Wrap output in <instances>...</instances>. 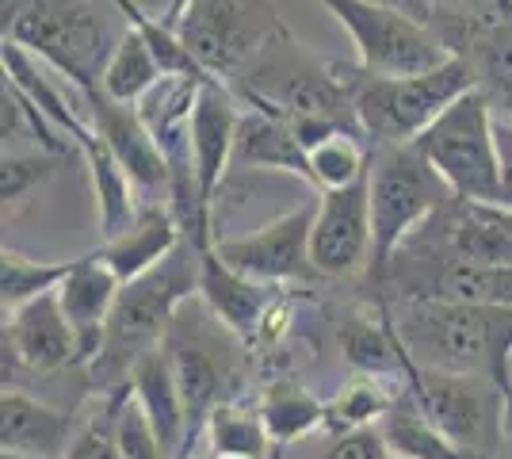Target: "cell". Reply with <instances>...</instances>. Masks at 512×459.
Wrapping results in <instances>:
<instances>
[{"label":"cell","instance_id":"23","mask_svg":"<svg viewBox=\"0 0 512 459\" xmlns=\"http://www.w3.org/2000/svg\"><path fill=\"white\" fill-rule=\"evenodd\" d=\"M73 150L85 157L88 180L96 192V219H100V238H115L123 234L134 215H138V199H134V180L127 169L119 165V157L107 150V142L92 131V123L85 119V127L73 134Z\"/></svg>","mask_w":512,"mask_h":459},{"label":"cell","instance_id":"6","mask_svg":"<svg viewBox=\"0 0 512 459\" xmlns=\"http://www.w3.org/2000/svg\"><path fill=\"white\" fill-rule=\"evenodd\" d=\"M371 272L383 284L398 249L425 226L444 203L451 188L436 176V169L417 153V146H375L371 150Z\"/></svg>","mask_w":512,"mask_h":459},{"label":"cell","instance_id":"16","mask_svg":"<svg viewBox=\"0 0 512 459\" xmlns=\"http://www.w3.org/2000/svg\"><path fill=\"white\" fill-rule=\"evenodd\" d=\"M81 108H85L92 131L107 142V150L119 157V165L127 169V176L134 180L138 192H165L169 203V165H165V153L157 150L153 134L146 131L142 115L134 104H115L111 96H104V88L77 96Z\"/></svg>","mask_w":512,"mask_h":459},{"label":"cell","instance_id":"17","mask_svg":"<svg viewBox=\"0 0 512 459\" xmlns=\"http://www.w3.org/2000/svg\"><path fill=\"white\" fill-rule=\"evenodd\" d=\"M119 291H123V280L107 268L100 253L69 261V276L58 287V299H62L65 318H69L73 337H77L81 364H92L100 356V349H104V337L107 326H111V314H115V303H119Z\"/></svg>","mask_w":512,"mask_h":459},{"label":"cell","instance_id":"14","mask_svg":"<svg viewBox=\"0 0 512 459\" xmlns=\"http://www.w3.org/2000/svg\"><path fill=\"white\" fill-rule=\"evenodd\" d=\"M367 176L356 180L352 188L321 196L310 253H314V268L325 280H344V276L371 268L375 226H371V180Z\"/></svg>","mask_w":512,"mask_h":459},{"label":"cell","instance_id":"33","mask_svg":"<svg viewBox=\"0 0 512 459\" xmlns=\"http://www.w3.org/2000/svg\"><path fill=\"white\" fill-rule=\"evenodd\" d=\"M371 169V142L360 134H333L310 150V173H314V192H341L363 180Z\"/></svg>","mask_w":512,"mask_h":459},{"label":"cell","instance_id":"39","mask_svg":"<svg viewBox=\"0 0 512 459\" xmlns=\"http://www.w3.org/2000/svg\"><path fill=\"white\" fill-rule=\"evenodd\" d=\"M493 134H497V150H501V165H505V173L512 169V123L505 119H497L493 123Z\"/></svg>","mask_w":512,"mask_h":459},{"label":"cell","instance_id":"13","mask_svg":"<svg viewBox=\"0 0 512 459\" xmlns=\"http://www.w3.org/2000/svg\"><path fill=\"white\" fill-rule=\"evenodd\" d=\"M0 352H4V391L20 387V372H58L69 364H81L77 337L58 291L4 314Z\"/></svg>","mask_w":512,"mask_h":459},{"label":"cell","instance_id":"44","mask_svg":"<svg viewBox=\"0 0 512 459\" xmlns=\"http://www.w3.org/2000/svg\"><path fill=\"white\" fill-rule=\"evenodd\" d=\"M188 459H192V456H188Z\"/></svg>","mask_w":512,"mask_h":459},{"label":"cell","instance_id":"36","mask_svg":"<svg viewBox=\"0 0 512 459\" xmlns=\"http://www.w3.org/2000/svg\"><path fill=\"white\" fill-rule=\"evenodd\" d=\"M127 391V387H123ZM104 394V402H100V414H92L85 421V429L77 433L73 440V448H69V456L65 459H123V448H119V440H115V410H119V394Z\"/></svg>","mask_w":512,"mask_h":459},{"label":"cell","instance_id":"15","mask_svg":"<svg viewBox=\"0 0 512 459\" xmlns=\"http://www.w3.org/2000/svg\"><path fill=\"white\" fill-rule=\"evenodd\" d=\"M241 115H245V108H241L234 88L226 85V81H218V77H207L192 111V161L195 184H199V203H203V211L211 219L214 207H218V196L226 188V176L234 169Z\"/></svg>","mask_w":512,"mask_h":459},{"label":"cell","instance_id":"43","mask_svg":"<svg viewBox=\"0 0 512 459\" xmlns=\"http://www.w3.org/2000/svg\"><path fill=\"white\" fill-rule=\"evenodd\" d=\"M490 459H497V456H490Z\"/></svg>","mask_w":512,"mask_h":459},{"label":"cell","instance_id":"20","mask_svg":"<svg viewBox=\"0 0 512 459\" xmlns=\"http://www.w3.org/2000/svg\"><path fill=\"white\" fill-rule=\"evenodd\" d=\"M180 241H184V230L169 211V203H142L127 230L107 238L96 253L123 284H130V280L153 272L165 257H172L180 249Z\"/></svg>","mask_w":512,"mask_h":459},{"label":"cell","instance_id":"1","mask_svg":"<svg viewBox=\"0 0 512 459\" xmlns=\"http://www.w3.org/2000/svg\"><path fill=\"white\" fill-rule=\"evenodd\" d=\"M230 88L245 108L287 123L306 146V153L333 134L367 138L356 104H352V92L344 88L337 66L318 62L291 31L264 46V54Z\"/></svg>","mask_w":512,"mask_h":459},{"label":"cell","instance_id":"21","mask_svg":"<svg viewBox=\"0 0 512 459\" xmlns=\"http://www.w3.org/2000/svg\"><path fill=\"white\" fill-rule=\"evenodd\" d=\"M130 391H134V402L142 406V414L150 421V429L161 440L165 456H184V444H188V406H184V394H180V383H176V372H172V360L165 345L150 352L134 368Z\"/></svg>","mask_w":512,"mask_h":459},{"label":"cell","instance_id":"26","mask_svg":"<svg viewBox=\"0 0 512 459\" xmlns=\"http://www.w3.org/2000/svg\"><path fill=\"white\" fill-rule=\"evenodd\" d=\"M463 62L474 73V88L490 104L493 119L512 123V23L501 16L482 27L467 46Z\"/></svg>","mask_w":512,"mask_h":459},{"label":"cell","instance_id":"30","mask_svg":"<svg viewBox=\"0 0 512 459\" xmlns=\"http://www.w3.org/2000/svg\"><path fill=\"white\" fill-rule=\"evenodd\" d=\"M161 77H165V69L157 62V54H153L150 43L127 23V31H123L119 46L111 50V58H107V66H104V77H100L104 96H111L115 104H138Z\"/></svg>","mask_w":512,"mask_h":459},{"label":"cell","instance_id":"11","mask_svg":"<svg viewBox=\"0 0 512 459\" xmlns=\"http://www.w3.org/2000/svg\"><path fill=\"white\" fill-rule=\"evenodd\" d=\"M318 207L321 196L302 199L295 211L279 215L253 234L218 238L214 253L230 268H237L241 276L260 280V284H314V280H321V272L314 268V253H310Z\"/></svg>","mask_w":512,"mask_h":459},{"label":"cell","instance_id":"3","mask_svg":"<svg viewBox=\"0 0 512 459\" xmlns=\"http://www.w3.org/2000/svg\"><path fill=\"white\" fill-rule=\"evenodd\" d=\"M199 268H203V253L192 241H180V249L165 257L153 272L123 284L111 326H107L104 349L88 364L100 394L130 387L134 368L165 345L176 310L192 295H199Z\"/></svg>","mask_w":512,"mask_h":459},{"label":"cell","instance_id":"32","mask_svg":"<svg viewBox=\"0 0 512 459\" xmlns=\"http://www.w3.org/2000/svg\"><path fill=\"white\" fill-rule=\"evenodd\" d=\"M65 276H69V261H35V257H23V253L4 245V253H0V303H4V314L58 291Z\"/></svg>","mask_w":512,"mask_h":459},{"label":"cell","instance_id":"12","mask_svg":"<svg viewBox=\"0 0 512 459\" xmlns=\"http://www.w3.org/2000/svg\"><path fill=\"white\" fill-rule=\"evenodd\" d=\"M406 245L448 261L512 264V211L451 196Z\"/></svg>","mask_w":512,"mask_h":459},{"label":"cell","instance_id":"42","mask_svg":"<svg viewBox=\"0 0 512 459\" xmlns=\"http://www.w3.org/2000/svg\"><path fill=\"white\" fill-rule=\"evenodd\" d=\"M4 459H23V456H4Z\"/></svg>","mask_w":512,"mask_h":459},{"label":"cell","instance_id":"38","mask_svg":"<svg viewBox=\"0 0 512 459\" xmlns=\"http://www.w3.org/2000/svg\"><path fill=\"white\" fill-rule=\"evenodd\" d=\"M138 12H146L153 20H161L165 27H176V20L184 16V8L192 4V0H130Z\"/></svg>","mask_w":512,"mask_h":459},{"label":"cell","instance_id":"37","mask_svg":"<svg viewBox=\"0 0 512 459\" xmlns=\"http://www.w3.org/2000/svg\"><path fill=\"white\" fill-rule=\"evenodd\" d=\"M321 459H394L390 444L383 440L379 425H367V429H356V433H344V437L333 440V448Z\"/></svg>","mask_w":512,"mask_h":459},{"label":"cell","instance_id":"29","mask_svg":"<svg viewBox=\"0 0 512 459\" xmlns=\"http://www.w3.org/2000/svg\"><path fill=\"white\" fill-rule=\"evenodd\" d=\"M256 410L264 417V429L276 444H295L306 433H314L325 425V402H318L314 394L306 391L295 379H276L268 383Z\"/></svg>","mask_w":512,"mask_h":459},{"label":"cell","instance_id":"5","mask_svg":"<svg viewBox=\"0 0 512 459\" xmlns=\"http://www.w3.org/2000/svg\"><path fill=\"white\" fill-rule=\"evenodd\" d=\"M337 73L344 88L352 92V104H356L371 150L417 142L459 96L474 92V73L455 54L440 69L421 73V77H375L360 66H337Z\"/></svg>","mask_w":512,"mask_h":459},{"label":"cell","instance_id":"8","mask_svg":"<svg viewBox=\"0 0 512 459\" xmlns=\"http://www.w3.org/2000/svg\"><path fill=\"white\" fill-rule=\"evenodd\" d=\"M172 31L188 46L195 66L230 85L291 27L279 16L276 0H192Z\"/></svg>","mask_w":512,"mask_h":459},{"label":"cell","instance_id":"25","mask_svg":"<svg viewBox=\"0 0 512 459\" xmlns=\"http://www.w3.org/2000/svg\"><path fill=\"white\" fill-rule=\"evenodd\" d=\"M344 360L360 375H383V379H406V345L398 337L394 314L379 303L371 314H352L341 329Z\"/></svg>","mask_w":512,"mask_h":459},{"label":"cell","instance_id":"41","mask_svg":"<svg viewBox=\"0 0 512 459\" xmlns=\"http://www.w3.org/2000/svg\"><path fill=\"white\" fill-rule=\"evenodd\" d=\"M497 8H501V16L512 23V0H497Z\"/></svg>","mask_w":512,"mask_h":459},{"label":"cell","instance_id":"4","mask_svg":"<svg viewBox=\"0 0 512 459\" xmlns=\"http://www.w3.org/2000/svg\"><path fill=\"white\" fill-rule=\"evenodd\" d=\"M4 43L23 46L77 96L100 88L115 35L100 0H4Z\"/></svg>","mask_w":512,"mask_h":459},{"label":"cell","instance_id":"28","mask_svg":"<svg viewBox=\"0 0 512 459\" xmlns=\"http://www.w3.org/2000/svg\"><path fill=\"white\" fill-rule=\"evenodd\" d=\"M203 437L211 444L214 459H264L276 448V440L268 437V429H264L260 410L245 406V402H234V398L214 406Z\"/></svg>","mask_w":512,"mask_h":459},{"label":"cell","instance_id":"40","mask_svg":"<svg viewBox=\"0 0 512 459\" xmlns=\"http://www.w3.org/2000/svg\"><path fill=\"white\" fill-rule=\"evenodd\" d=\"M501 207H509V211H512V169L505 173V192H501Z\"/></svg>","mask_w":512,"mask_h":459},{"label":"cell","instance_id":"18","mask_svg":"<svg viewBox=\"0 0 512 459\" xmlns=\"http://www.w3.org/2000/svg\"><path fill=\"white\" fill-rule=\"evenodd\" d=\"M0 448L4 456L23 459H65L77 429H73V414L54 410L39 402L35 394L8 387L0 394Z\"/></svg>","mask_w":512,"mask_h":459},{"label":"cell","instance_id":"7","mask_svg":"<svg viewBox=\"0 0 512 459\" xmlns=\"http://www.w3.org/2000/svg\"><path fill=\"white\" fill-rule=\"evenodd\" d=\"M493 123H497V119H493L490 104H486L482 92L474 88L467 96H459V100L413 142L417 153L436 169V176L448 184L455 199L501 207L505 165H501V150H497Z\"/></svg>","mask_w":512,"mask_h":459},{"label":"cell","instance_id":"24","mask_svg":"<svg viewBox=\"0 0 512 459\" xmlns=\"http://www.w3.org/2000/svg\"><path fill=\"white\" fill-rule=\"evenodd\" d=\"M165 352L172 360V372H176V383H180V394H184V406H188V444H184V456H192V444L203 437L207 429V417L222 398V368L211 356V349L203 341H188L180 337L176 329H169L165 337Z\"/></svg>","mask_w":512,"mask_h":459},{"label":"cell","instance_id":"22","mask_svg":"<svg viewBox=\"0 0 512 459\" xmlns=\"http://www.w3.org/2000/svg\"><path fill=\"white\" fill-rule=\"evenodd\" d=\"M234 169H241V173H287L299 176L314 188L310 153L295 138V131L287 123H279V119L253 108H245L241 127H237Z\"/></svg>","mask_w":512,"mask_h":459},{"label":"cell","instance_id":"27","mask_svg":"<svg viewBox=\"0 0 512 459\" xmlns=\"http://www.w3.org/2000/svg\"><path fill=\"white\" fill-rule=\"evenodd\" d=\"M379 433L390 444L394 459H490V456H470L459 444H451L428 414L417 406V398L409 394V387L402 391V398L394 402V410L379 421Z\"/></svg>","mask_w":512,"mask_h":459},{"label":"cell","instance_id":"10","mask_svg":"<svg viewBox=\"0 0 512 459\" xmlns=\"http://www.w3.org/2000/svg\"><path fill=\"white\" fill-rule=\"evenodd\" d=\"M406 387L451 444L470 456H493V440L505 429V394L490 379L428 372L406 352Z\"/></svg>","mask_w":512,"mask_h":459},{"label":"cell","instance_id":"35","mask_svg":"<svg viewBox=\"0 0 512 459\" xmlns=\"http://www.w3.org/2000/svg\"><path fill=\"white\" fill-rule=\"evenodd\" d=\"M115 440L123 448V459H169L150 421L142 414V406L134 402V391L119 394V410H115Z\"/></svg>","mask_w":512,"mask_h":459},{"label":"cell","instance_id":"9","mask_svg":"<svg viewBox=\"0 0 512 459\" xmlns=\"http://www.w3.org/2000/svg\"><path fill=\"white\" fill-rule=\"evenodd\" d=\"M348 31L356 46V66L375 77H421L448 62V46L413 12L390 8L383 0H318Z\"/></svg>","mask_w":512,"mask_h":459},{"label":"cell","instance_id":"34","mask_svg":"<svg viewBox=\"0 0 512 459\" xmlns=\"http://www.w3.org/2000/svg\"><path fill=\"white\" fill-rule=\"evenodd\" d=\"M54 153H4L0 161V199H4V219L16 215L27 196L50 180L54 173Z\"/></svg>","mask_w":512,"mask_h":459},{"label":"cell","instance_id":"2","mask_svg":"<svg viewBox=\"0 0 512 459\" xmlns=\"http://www.w3.org/2000/svg\"><path fill=\"white\" fill-rule=\"evenodd\" d=\"M394 326L417 368L490 379L505 398H512V310L409 299Z\"/></svg>","mask_w":512,"mask_h":459},{"label":"cell","instance_id":"31","mask_svg":"<svg viewBox=\"0 0 512 459\" xmlns=\"http://www.w3.org/2000/svg\"><path fill=\"white\" fill-rule=\"evenodd\" d=\"M398 379H383V375H356L329 406H325V429H333L337 437L356 433L367 425H379L394 402L402 398L406 387H394Z\"/></svg>","mask_w":512,"mask_h":459},{"label":"cell","instance_id":"19","mask_svg":"<svg viewBox=\"0 0 512 459\" xmlns=\"http://www.w3.org/2000/svg\"><path fill=\"white\" fill-rule=\"evenodd\" d=\"M199 299L211 306V314L234 337L253 345L264 314L272 310V303H276L279 295L272 284H260V280L241 276L237 268H230L211 249V253H203V268H199Z\"/></svg>","mask_w":512,"mask_h":459}]
</instances>
